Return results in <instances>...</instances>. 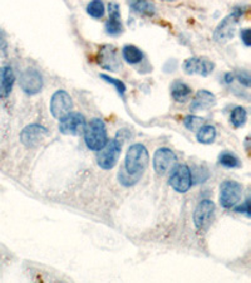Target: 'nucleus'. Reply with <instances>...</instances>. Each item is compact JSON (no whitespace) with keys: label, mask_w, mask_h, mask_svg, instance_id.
Wrapping results in <instances>:
<instances>
[{"label":"nucleus","mask_w":251,"mask_h":283,"mask_svg":"<svg viewBox=\"0 0 251 283\" xmlns=\"http://www.w3.org/2000/svg\"><path fill=\"white\" fill-rule=\"evenodd\" d=\"M216 104V97L214 93L208 92L206 90H201L196 93L195 98L191 102L190 110L191 111H204V110H210Z\"/></svg>","instance_id":"nucleus-14"},{"label":"nucleus","mask_w":251,"mask_h":283,"mask_svg":"<svg viewBox=\"0 0 251 283\" xmlns=\"http://www.w3.org/2000/svg\"><path fill=\"white\" fill-rule=\"evenodd\" d=\"M171 188L177 192H187L192 186V172L187 165H177L168 179Z\"/></svg>","instance_id":"nucleus-5"},{"label":"nucleus","mask_w":251,"mask_h":283,"mask_svg":"<svg viewBox=\"0 0 251 283\" xmlns=\"http://www.w3.org/2000/svg\"><path fill=\"white\" fill-rule=\"evenodd\" d=\"M14 81H15V76H14L12 68H0V98H7L10 95L13 90Z\"/></svg>","instance_id":"nucleus-16"},{"label":"nucleus","mask_w":251,"mask_h":283,"mask_svg":"<svg viewBox=\"0 0 251 283\" xmlns=\"http://www.w3.org/2000/svg\"><path fill=\"white\" fill-rule=\"evenodd\" d=\"M101 78L104 79V81H106L107 83L113 84V86L115 87V90H117V92L120 93V96L125 95L126 86H125V83H123L122 81H120V79L112 78V77H109V76H107V75H101Z\"/></svg>","instance_id":"nucleus-25"},{"label":"nucleus","mask_w":251,"mask_h":283,"mask_svg":"<svg viewBox=\"0 0 251 283\" xmlns=\"http://www.w3.org/2000/svg\"><path fill=\"white\" fill-rule=\"evenodd\" d=\"M242 197V186L235 180H225L220 186V204L222 208L231 209L240 202Z\"/></svg>","instance_id":"nucleus-4"},{"label":"nucleus","mask_w":251,"mask_h":283,"mask_svg":"<svg viewBox=\"0 0 251 283\" xmlns=\"http://www.w3.org/2000/svg\"><path fill=\"white\" fill-rule=\"evenodd\" d=\"M72 97L63 90H58L50 100V112L58 120H62L72 111Z\"/></svg>","instance_id":"nucleus-7"},{"label":"nucleus","mask_w":251,"mask_h":283,"mask_svg":"<svg viewBox=\"0 0 251 283\" xmlns=\"http://www.w3.org/2000/svg\"><path fill=\"white\" fill-rule=\"evenodd\" d=\"M238 77H239L240 82H241L242 84H245V86H247V87L250 86V76H249V72H246V70H242L241 73H239Z\"/></svg>","instance_id":"nucleus-29"},{"label":"nucleus","mask_w":251,"mask_h":283,"mask_svg":"<svg viewBox=\"0 0 251 283\" xmlns=\"http://www.w3.org/2000/svg\"><path fill=\"white\" fill-rule=\"evenodd\" d=\"M177 161V156L172 150L167 147H161L153 155V169L159 175L165 174L175 163Z\"/></svg>","instance_id":"nucleus-12"},{"label":"nucleus","mask_w":251,"mask_h":283,"mask_svg":"<svg viewBox=\"0 0 251 283\" xmlns=\"http://www.w3.org/2000/svg\"><path fill=\"white\" fill-rule=\"evenodd\" d=\"M242 15V9H235L230 15H227L219 24V27L216 28L215 33H214V38L217 42H227L235 34V27L239 23V19Z\"/></svg>","instance_id":"nucleus-6"},{"label":"nucleus","mask_w":251,"mask_h":283,"mask_svg":"<svg viewBox=\"0 0 251 283\" xmlns=\"http://www.w3.org/2000/svg\"><path fill=\"white\" fill-rule=\"evenodd\" d=\"M84 140L88 149L93 151H100L107 144L106 125L101 118H93L84 129Z\"/></svg>","instance_id":"nucleus-2"},{"label":"nucleus","mask_w":251,"mask_h":283,"mask_svg":"<svg viewBox=\"0 0 251 283\" xmlns=\"http://www.w3.org/2000/svg\"><path fill=\"white\" fill-rule=\"evenodd\" d=\"M247 120V112L244 107H236L231 111L230 115V121L231 123L235 127H241L244 126L245 122Z\"/></svg>","instance_id":"nucleus-21"},{"label":"nucleus","mask_w":251,"mask_h":283,"mask_svg":"<svg viewBox=\"0 0 251 283\" xmlns=\"http://www.w3.org/2000/svg\"><path fill=\"white\" fill-rule=\"evenodd\" d=\"M149 155L142 144H134L128 149L125 160V171L138 181L148 165Z\"/></svg>","instance_id":"nucleus-1"},{"label":"nucleus","mask_w":251,"mask_h":283,"mask_svg":"<svg viewBox=\"0 0 251 283\" xmlns=\"http://www.w3.org/2000/svg\"><path fill=\"white\" fill-rule=\"evenodd\" d=\"M8 55V42L5 33L0 29V57H7Z\"/></svg>","instance_id":"nucleus-26"},{"label":"nucleus","mask_w":251,"mask_h":283,"mask_svg":"<svg viewBox=\"0 0 251 283\" xmlns=\"http://www.w3.org/2000/svg\"><path fill=\"white\" fill-rule=\"evenodd\" d=\"M86 129V118L81 113H72L63 117L59 122V131L64 135L78 136L84 132Z\"/></svg>","instance_id":"nucleus-9"},{"label":"nucleus","mask_w":251,"mask_h":283,"mask_svg":"<svg viewBox=\"0 0 251 283\" xmlns=\"http://www.w3.org/2000/svg\"><path fill=\"white\" fill-rule=\"evenodd\" d=\"M235 211H236V213H245V214L247 215V217H249V215H250L249 199H247V200H245V202H244V204H242V205L238 206V208L235 209Z\"/></svg>","instance_id":"nucleus-28"},{"label":"nucleus","mask_w":251,"mask_h":283,"mask_svg":"<svg viewBox=\"0 0 251 283\" xmlns=\"http://www.w3.org/2000/svg\"><path fill=\"white\" fill-rule=\"evenodd\" d=\"M48 136V130L41 125H29L23 129L21 134V141L27 147L38 146Z\"/></svg>","instance_id":"nucleus-11"},{"label":"nucleus","mask_w":251,"mask_h":283,"mask_svg":"<svg viewBox=\"0 0 251 283\" xmlns=\"http://www.w3.org/2000/svg\"><path fill=\"white\" fill-rule=\"evenodd\" d=\"M191 93H192V90L181 81H175L171 87L172 97H173V100L177 102L187 101L188 98H190Z\"/></svg>","instance_id":"nucleus-17"},{"label":"nucleus","mask_w":251,"mask_h":283,"mask_svg":"<svg viewBox=\"0 0 251 283\" xmlns=\"http://www.w3.org/2000/svg\"><path fill=\"white\" fill-rule=\"evenodd\" d=\"M122 55H123V58L131 64L140 63V62L143 59L142 52H141L140 48H137L136 45H126V47H123Z\"/></svg>","instance_id":"nucleus-20"},{"label":"nucleus","mask_w":251,"mask_h":283,"mask_svg":"<svg viewBox=\"0 0 251 283\" xmlns=\"http://www.w3.org/2000/svg\"><path fill=\"white\" fill-rule=\"evenodd\" d=\"M233 79H234V76L231 75V73H226V75H225V82H226V83H231Z\"/></svg>","instance_id":"nucleus-30"},{"label":"nucleus","mask_w":251,"mask_h":283,"mask_svg":"<svg viewBox=\"0 0 251 283\" xmlns=\"http://www.w3.org/2000/svg\"><path fill=\"white\" fill-rule=\"evenodd\" d=\"M219 163L221 164V165L226 166V168H239L240 166V161L239 158L235 156L234 154H231V152H222V154H220L219 156Z\"/></svg>","instance_id":"nucleus-23"},{"label":"nucleus","mask_w":251,"mask_h":283,"mask_svg":"<svg viewBox=\"0 0 251 283\" xmlns=\"http://www.w3.org/2000/svg\"><path fill=\"white\" fill-rule=\"evenodd\" d=\"M128 4L131 9L142 15H152L156 13V8L148 0H128Z\"/></svg>","instance_id":"nucleus-18"},{"label":"nucleus","mask_w":251,"mask_h":283,"mask_svg":"<svg viewBox=\"0 0 251 283\" xmlns=\"http://www.w3.org/2000/svg\"><path fill=\"white\" fill-rule=\"evenodd\" d=\"M183 123H185L186 129L190 130V131H197L201 126L205 125V120L201 117H197V116H187L183 120Z\"/></svg>","instance_id":"nucleus-24"},{"label":"nucleus","mask_w":251,"mask_h":283,"mask_svg":"<svg viewBox=\"0 0 251 283\" xmlns=\"http://www.w3.org/2000/svg\"><path fill=\"white\" fill-rule=\"evenodd\" d=\"M214 211H215V204L210 199L201 200L197 204L194 211V223L199 231H206L213 220Z\"/></svg>","instance_id":"nucleus-8"},{"label":"nucleus","mask_w":251,"mask_h":283,"mask_svg":"<svg viewBox=\"0 0 251 283\" xmlns=\"http://www.w3.org/2000/svg\"><path fill=\"white\" fill-rule=\"evenodd\" d=\"M121 149H122V144L115 138L112 141H107L106 145L98 151V166L103 170L113 169L121 155Z\"/></svg>","instance_id":"nucleus-3"},{"label":"nucleus","mask_w":251,"mask_h":283,"mask_svg":"<svg viewBox=\"0 0 251 283\" xmlns=\"http://www.w3.org/2000/svg\"><path fill=\"white\" fill-rule=\"evenodd\" d=\"M214 63L211 61H208L207 58H188L187 61L183 64V69L186 70V73L188 75H200V76H206L211 75L214 70Z\"/></svg>","instance_id":"nucleus-13"},{"label":"nucleus","mask_w":251,"mask_h":283,"mask_svg":"<svg viewBox=\"0 0 251 283\" xmlns=\"http://www.w3.org/2000/svg\"><path fill=\"white\" fill-rule=\"evenodd\" d=\"M240 37H241V41L244 42V44L246 47H250L251 45V37H250V29L246 28V29H242L241 33H240Z\"/></svg>","instance_id":"nucleus-27"},{"label":"nucleus","mask_w":251,"mask_h":283,"mask_svg":"<svg viewBox=\"0 0 251 283\" xmlns=\"http://www.w3.org/2000/svg\"><path fill=\"white\" fill-rule=\"evenodd\" d=\"M87 13L95 19L102 18L104 15V4L102 0H92L87 7Z\"/></svg>","instance_id":"nucleus-22"},{"label":"nucleus","mask_w":251,"mask_h":283,"mask_svg":"<svg viewBox=\"0 0 251 283\" xmlns=\"http://www.w3.org/2000/svg\"><path fill=\"white\" fill-rule=\"evenodd\" d=\"M216 138V130L211 125H204L197 130V141L205 145L213 144Z\"/></svg>","instance_id":"nucleus-19"},{"label":"nucleus","mask_w":251,"mask_h":283,"mask_svg":"<svg viewBox=\"0 0 251 283\" xmlns=\"http://www.w3.org/2000/svg\"><path fill=\"white\" fill-rule=\"evenodd\" d=\"M21 87L27 95H36L43 87V77L36 69L28 68L21 76Z\"/></svg>","instance_id":"nucleus-10"},{"label":"nucleus","mask_w":251,"mask_h":283,"mask_svg":"<svg viewBox=\"0 0 251 283\" xmlns=\"http://www.w3.org/2000/svg\"><path fill=\"white\" fill-rule=\"evenodd\" d=\"M109 9V19L106 23V32L109 36H118L122 33L123 27L122 22H121V14H120V7L115 3H111L108 5Z\"/></svg>","instance_id":"nucleus-15"}]
</instances>
